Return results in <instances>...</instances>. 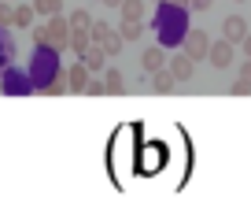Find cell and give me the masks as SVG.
I'll return each instance as SVG.
<instances>
[{
	"label": "cell",
	"mask_w": 251,
	"mask_h": 211,
	"mask_svg": "<svg viewBox=\"0 0 251 211\" xmlns=\"http://www.w3.org/2000/svg\"><path fill=\"white\" fill-rule=\"evenodd\" d=\"M45 26H48V45L52 48H59V52L71 48V19L67 15H52Z\"/></svg>",
	"instance_id": "4"
},
{
	"label": "cell",
	"mask_w": 251,
	"mask_h": 211,
	"mask_svg": "<svg viewBox=\"0 0 251 211\" xmlns=\"http://www.w3.org/2000/svg\"><path fill=\"white\" fill-rule=\"evenodd\" d=\"M33 33V45H48V26H30Z\"/></svg>",
	"instance_id": "24"
},
{
	"label": "cell",
	"mask_w": 251,
	"mask_h": 211,
	"mask_svg": "<svg viewBox=\"0 0 251 211\" xmlns=\"http://www.w3.org/2000/svg\"><path fill=\"white\" fill-rule=\"evenodd\" d=\"M71 30H93V15H89L85 8L71 11Z\"/></svg>",
	"instance_id": "22"
},
{
	"label": "cell",
	"mask_w": 251,
	"mask_h": 211,
	"mask_svg": "<svg viewBox=\"0 0 251 211\" xmlns=\"http://www.w3.org/2000/svg\"><path fill=\"white\" fill-rule=\"evenodd\" d=\"M233 52H236V45L229 37H222V41H211V56H207V60L218 70H226V67H233Z\"/></svg>",
	"instance_id": "6"
},
{
	"label": "cell",
	"mask_w": 251,
	"mask_h": 211,
	"mask_svg": "<svg viewBox=\"0 0 251 211\" xmlns=\"http://www.w3.org/2000/svg\"><path fill=\"white\" fill-rule=\"evenodd\" d=\"M33 8H37V15H63V0H33Z\"/></svg>",
	"instance_id": "20"
},
{
	"label": "cell",
	"mask_w": 251,
	"mask_h": 211,
	"mask_svg": "<svg viewBox=\"0 0 251 211\" xmlns=\"http://www.w3.org/2000/svg\"><path fill=\"white\" fill-rule=\"evenodd\" d=\"M185 8L188 11H207V8H211V0H185Z\"/></svg>",
	"instance_id": "26"
},
{
	"label": "cell",
	"mask_w": 251,
	"mask_h": 211,
	"mask_svg": "<svg viewBox=\"0 0 251 211\" xmlns=\"http://www.w3.org/2000/svg\"><path fill=\"white\" fill-rule=\"evenodd\" d=\"M118 33H122V41H141V37H144V23H133V19H122Z\"/></svg>",
	"instance_id": "17"
},
{
	"label": "cell",
	"mask_w": 251,
	"mask_h": 211,
	"mask_svg": "<svg viewBox=\"0 0 251 211\" xmlns=\"http://www.w3.org/2000/svg\"><path fill=\"white\" fill-rule=\"evenodd\" d=\"M185 52L192 56V60H207V56H211V37H207L203 30H188L185 33Z\"/></svg>",
	"instance_id": "5"
},
{
	"label": "cell",
	"mask_w": 251,
	"mask_h": 211,
	"mask_svg": "<svg viewBox=\"0 0 251 211\" xmlns=\"http://www.w3.org/2000/svg\"><path fill=\"white\" fill-rule=\"evenodd\" d=\"M166 67H170V74H174L177 82H188V78H192V70H196V60H192V56L181 48V52L170 56V63H166Z\"/></svg>",
	"instance_id": "8"
},
{
	"label": "cell",
	"mask_w": 251,
	"mask_h": 211,
	"mask_svg": "<svg viewBox=\"0 0 251 211\" xmlns=\"http://www.w3.org/2000/svg\"><path fill=\"white\" fill-rule=\"evenodd\" d=\"M0 93H8V96H26V93H33V78H30V70L8 67L4 74H0Z\"/></svg>",
	"instance_id": "3"
},
{
	"label": "cell",
	"mask_w": 251,
	"mask_h": 211,
	"mask_svg": "<svg viewBox=\"0 0 251 211\" xmlns=\"http://www.w3.org/2000/svg\"><path fill=\"white\" fill-rule=\"evenodd\" d=\"M240 48H244V56H248V60H251V33H248V37L240 41Z\"/></svg>",
	"instance_id": "27"
},
{
	"label": "cell",
	"mask_w": 251,
	"mask_h": 211,
	"mask_svg": "<svg viewBox=\"0 0 251 211\" xmlns=\"http://www.w3.org/2000/svg\"><path fill=\"white\" fill-rule=\"evenodd\" d=\"M151 30H155L159 45L174 52L177 45H185V33L192 30V26H188V8H185V4H174V0H163V4H155Z\"/></svg>",
	"instance_id": "1"
},
{
	"label": "cell",
	"mask_w": 251,
	"mask_h": 211,
	"mask_svg": "<svg viewBox=\"0 0 251 211\" xmlns=\"http://www.w3.org/2000/svg\"><path fill=\"white\" fill-rule=\"evenodd\" d=\"M103 4H107V8H122V0H103Z\"/></svg>",
	"instance_id": "28"
},
{
	"label": "cell",
	"mask_w": 251,
	"mask_h": 211,
	"mask_svg": "<svg viewBox=\"0 0 251 211\" xmlns=\"http://www.w3.org/2000/svg\"><path fill=\"white\" fill-rule=\"evenodd\" d=\"M30 78H33V89H41L45 93V86L48 82H55L63 74V67H59V48H52V45H37L33 48V56H30Z\"/></svg>",
	"instance_id": "2"
},
{
	"label": "cell",
	"mask_w": 251,
	"mask_h": 211,
	"mask_svg": "<svg viewBox=\"0 0 251 211\" xmlns=\"http://www.w3.org/2000/svg\"><path fill=\"white\" fill-rule=\"evenodd\" d=\"M122 19H133V23H144V0H122Z\"/></svg>",
	"instance_id": "16"
},
{
	"label": "cell",
	"mask_w": 251,
	"mask_h": 211,
	"mask_svg": "<svg viewBox=\"0 0 251 211\" xmlns=\"http://www.w3.org/2000/svg\"><path fill=\"white\" fill-rule=\"evenodd\" d=\"M174 74H170V67H163V70H155V74H151V89H155V93H170L174 89Z\"/></svg>",
	"instance_id": "13"
},
{
	"label": "cell",
	"mask_w": 251,
	"mask_h": 211,
	"mask_svg": "<svg viewBox=\"0 0 251 211\" xmlns=\"http://www.w3.org/2000/svg\"><path fill=\"white\" fill-rule=\"evenodd\" d=\"M33 15H37V8H33V4H19V8H15V23H11V26L30 30V26H33Z\"/></svg>",
	"instance_id": "14"
},
{
	"label": "cell",
	"mask_w": 251,
	"mask_h": 211,
	"mask_svg": "<svg viewBox=\"0 0 251 211\" xmlns=\"http://www.w3.org/2000/svg\"><path fill=\"white\" fill-rule=\"evenodd\" d=\"M166 52H170V48H163V45H148V48H144V52H141V67L148 70V74H155V70H163L166 63H170V56H166Z\"/></svg>",
	"instance_id": "7"
},
{
	"label": "cell",
	"mask_w": 251,
	"mask_h": 211,
	"mask_svg": "<svg viewBox=\"0 0 251 211\" xmlns=\"http://www.w3.org/2000/svg\"><path fill=\"white\" fill-rule=\"evenodd\" d=\"M81 60H85V67L93 70V74H103V70H107V48L93 41V45L85 48V56H81Z\"/></svg>",
	"instance_id": "10"
},
{
	"label": "cell",
	"mask_w": 251,
	"mask_h": 211,
	"mask_svg": "<svg viewBox=\"0 0 251 211\" xmlns=\"http://www.w3.org/2000/svg\"><path fill=\"white\" fill-rule=\"evenodd\" d=\"M89 45H93V33L89 30H71V52H78V60L85 56Z\"/></svg>",
	"instance_id": "15"
},
{
	"label": "cell",
	"mask_w": 251,
	"mask_h": 211,
	"mask_svg": "<svg viewBox=\"0 0 251 211\" xmlns=\"http://www.w3.org/2000/svg\"><path fill=\"white\" fill-rule=\"evenodd\" d=\"M89 33H93V41H96V45H107V41L115 37L118 30H111V23H103V19H100V23H93V30H89Z\"/></svg>",
	"instance_id": "18"
},
{
	"label": "cell",
	"mask_w": 251,
	"mask_h": 211,
	"mask_svg": "<svg viewBox=\"0 0 251 211\" xmlns=\"http://www.w3.org/2000/svg\"><path fill=\"white\" fill-rule=\"evenodd\" d=\"M155 4H163V0H155Z\"/></svg>",
	"instance_id": "29"
},
{
	"label": "cell",
	"mask_w": 251,
	"mask_h": 211,
	"mask_svg": "<svg viewBox=\"0 0 251 211\" xmlns=\"http://www.w3.org/2000/svg\"><path fill=\"white\" fill-rule=\"evenodd\" d=\"M89 96H100V93H107V82H100V78H93L89 82V89H85Z\"/></svg>",
	"instance_id": "25"
},
{
	"label": "cell",
	"mask_w": 251,
	"mask_h": 211,
	"mask_svg": "<svg viewBox=\"0 0 251 211\" xmlns=\"http://www.w3.org/2000/svg\"><path fill=\"white\" fill-rule=\"evenodd\" d=\"M45 93H48V96L71 93V82H67V70H63V74H59V78H55V82H48V86H45Z\"/></svg>",
	"instance_id": "23"
},
{
	"label": "cell",
	"mask_w": 251,
	"mask_h": 211,
	"mask_svg": "<svg viewBox=\"0 0 251 211\" xmlns=\"http://www.w3.org/2000/svg\"><path fill=\"white\" fill-rule=\"evenodd\" d=\"M103 82H107V93H122V89H126L122 70H118V67H107V70H103Z\"/></svg>",
	"instance_id": "19"
},
{
	"label": "cell",
	"mask_w": 251,
	"mask_h": 211,
	"mask_svg": "<svg viewBox=\"0 0 251 211\" xmlns=\"http://www.w3.org/2000/svg\"><path fill=\"white\" fill-rule=\"evenodd\" d=\"M248 33H251V30H248V23H244V15H229L226 23H222V37H229L233 45H240Z\"/></svg>",
	"instance_id": "11"
},
{
	"label": "cell",
	"mask_w": 251,
	"mask_h": 211,
	"mask_svg": "<svg viewBox=\"0 0 251 211\" xmlns=\"http://www.w3.org/2000/svg\"><path fill=\"white\" fill-rule=\"evenodd\" d=\"M11 60H15V41H11L8 26H0V74L11 67Z\"/></svg>",
	"instance_id": "12"
},
{
	"label": "cell",
	"mask_w": 251,
	"mask_h": 211,
	"mask_svg": "<svg viewBox=\"0 0 251 211\" xmlns=\"http://www.w3.org/2000/svg\"><path fill=\"white\" fill-rule=\"evenodd\" d=\"M89 74H93V70L85 67V60H78V63H74L71 70H67V82H71V93H85V89H89V82H93Z\"/></svg>",
	"instance_id": "9"
},
{
	"label": "cell",
	"mask_w": 251,
	"mask_h": 211,
	"mask_svg": "<svg viewBox=\"0 0 251 211\" xmlns=\"http://www.w3.org/2000/svg\"><path fill=\"white\" fill-rule=\"evenodd\" d=\"M233 93H251V60H244V67H240V78L233 82Z\"/></svg>",
	"instance_id": "21"
}]
</instances>
